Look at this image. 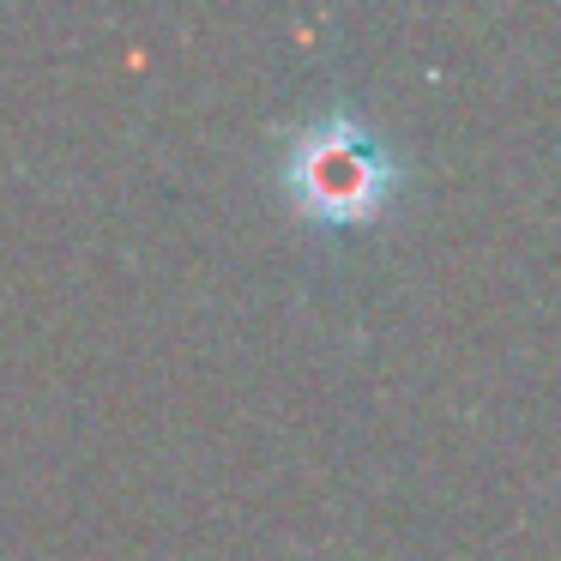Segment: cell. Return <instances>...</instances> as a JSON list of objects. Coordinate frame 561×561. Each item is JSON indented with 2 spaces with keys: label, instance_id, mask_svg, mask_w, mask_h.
<instances>
[{
  "label": "cell",
  "instance_id": "obj_1",
  "mask_svg": "<svg viewBox=\"0 0 561 561\" xmlns=\"http://www.w3.org/2000/svg\"><path fill=\"white\" fill-rule=\"evenodd\" d=\"M290 199L320 224H368L392 199V163L351 115L308 127L290 146Z\"/></svg>",
  "mask_w": 561,
  "mask_h": 561
}]
</instances>
